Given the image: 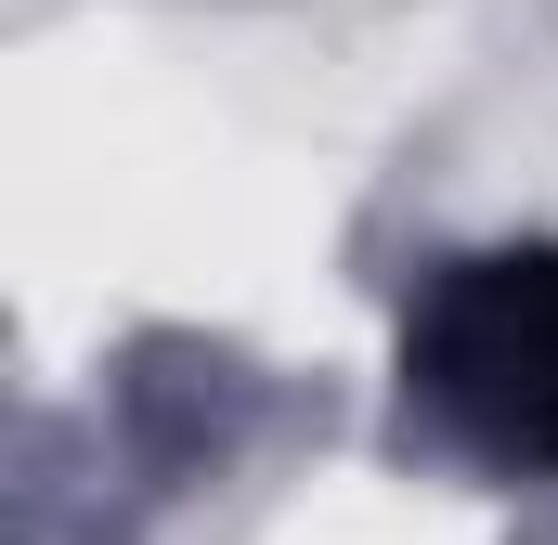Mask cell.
Here are the masks:
<instances>
[{"label": "cell", "instance_id": "1", "mask_svg": "<svg viewBox=\"0 0 558 545\" xmlns=\"http://www.w3.org/2000/svg\"><path fill=\"white\" fill-rule=\"evenodd\" d=\"M403 428L494 468V481H558V234L520 247H454L403 299Z\"/></svg>", "mask_w": 558, "mask_h": 545}]
</instances>
